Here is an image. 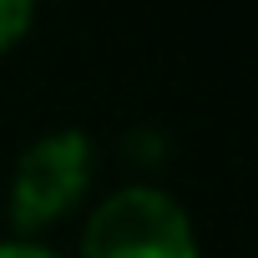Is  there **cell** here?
I'll use <instances>...</instances> for the list:
<instances>
[{"instance_id":"1","label":"cell","mask_w":258,"mask_h":258,"mask_svg":"<svg viewBox=\"0 0 258 258\" xmlns=\"http://www.w3.org/2000/svg\"><path fill=\"white\" fill-rule=\"evenodd\" d=\"M71 258H203V248L187 208L172 192L152 182H126L86 213Z\"/></svg>"},{"instance_id":"2","label":"cell","mask_w":258,"mask_h":258,"mask_svg":"<svg viewBox=\"0 0 258 258\" xmlns=\"http://www.w3.org/2000/svg\"><path fill=\"white\" fill-rule=\"evenodd\" d=\"M96 177V147L81 126H61V132L36 137L11 172L6 187V218L16 238H36L51 223H61L91 187Z\"/></svg>"},{"instance_id":"3","label":"cell","mask_w":258,"mask_h":258,"mask_svg":"<svg viewBox=\"0 0 258 258\" xmlns=\"http://www.w3.org/2000/svg\"><path fill=\"white\" fill-rule=\"evenodd\" d=\"M36 26V0H0V56L16 51Z\"/></svg>"},{"instance_id":"4","label":"cell","mask_w":258,"mask_h":258,"mask_svg":"<svg viewBox=\"0 0 258 258\" xmlns=\"http://www.w3.org/2000/svg\"><path fill=\"white\" fill-rule=\"evenodd\" d=\"M0 258H71V253L46 248L41 238H0Z\"/></svg>"}]
</instances>
